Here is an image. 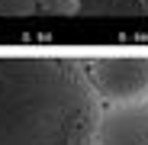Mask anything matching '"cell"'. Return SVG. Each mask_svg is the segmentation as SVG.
Here are the masks:
<instances>
[{"mask_svg": "<svg viewBox=\"0 0 148 145\" xmlns=\"http://www.w3.org/2000/svg\"><path fill=\"white\" fill-rule=\"evenodd\" d=\"M103 119L90 71L68 55H0V145H93Z\"/></svg>", "mask_w": 148, "mask_h": 145, "instance_id": "cell-1", "label": "cell"}, {"mask_svg": "<svg viewBox=\"0 0 148 145\" xmlns=\"http://www.w3.org/2000/svg\"><path fill=\"white\" fill-rule=\"evenodd\" d=\"M87 71L103 107L148 100V55H103Z\"/></svg>", "mask_w": 148, "mask_h": 145, "instance_id": "cell-2", "label": "cell"}, {"mask_svg": "<svg viewBox=\"0 0 148 145\" xmlns=\"http://www.w3.org/2000/svg\"><path fill=\"white\" fill-rule=\"evenodd\" d=\"M93 145H148V100L103 107Z\"/></svg>", "mask_w": 148, "mask_h": 145, "instance_id": "cell-3", "label": "cell"}, {"mask_svg": "<svg viewBox=\"0 0 148 145\" xmlns=\"http://www.w3.org/2000/svg\"><path fill=\"white\" fill-rule=\"evenodd\" d=\"M84 16H148V0H74Z\"/></svg>", "mask_w": 148, "mask_h": 145, "instance_id": "cell-4", "label": "cell"}, {"mask_svg": "<svg viewBox=\"0 0 148 145\" xmlns=\"http://www.w3.org/2000/svg\"><path fill=\"white\" fill-rule=\"evenodd\" d=\"M39 13V0H0V16H26Z\"/></svg>", "mask_w": 148, "mask_h": 145, "instance_id": "cell-5", "label": "cell"}]
</instances>
